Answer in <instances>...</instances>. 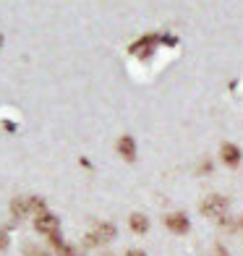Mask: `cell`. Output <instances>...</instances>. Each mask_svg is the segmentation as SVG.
I'll list each match as a JSON object with an SVG mask.
<instances>
[{
    "mask_svg": "<svg viewBox=\"0 0 243 256\" xmlns=\"http://www.w3.org/2000/svg\"><path fill=\"white\" fill-rule=\"evenodd\" d=\"M240 228H243V220H240Z\"/></svg>",
    "mask_w": 243,
    "mask_h": 256,
    "instance_id": "16",
    "label": "cell"
},
{
    "mask_svg": "<svg viewBox=\"0 0 243 256\" xmlns=\"http://www.w3.org/2000/svg\"><path fill=\"white\" fill-rule=\"evenodd\" d=\"M228 206H230V202L225 199V196L212 194V196H206V199L202 202V214L212 217V220H222L225 212H228Z\"/></svg>",
    "mask_w": 243,
    "mask_h": 256,
    "instance_id": "1",
    "label": "cell"
},
{
    "mask_svg": "<svg viewBox=\"0 0 243 256\" xmlns=\"http://www.w3.org/2000/svg\"><path fill=\"white\" fill-rule=\"evenodd\" d=\"M8 243H10L8 230H6V228H0V251H6V248H8Z\"/></svg>",
    "mask_w": 243,
    "mask_h": 256,
    "instance_id": "10",
    "label": "cell"
},
{
    "mask_svg": "<svg viewBox=\"0 0 243 256\" xmlns=\"http://www.w3.org/2000/svg\"><path fill=\"white\" fill-rule=\"evenodd\" d=\"M34 230L42 232V236H52V232H60V217L52 212H44L34 217Z\"/></svg>",
    "mask_w": 243,
    "mask_h": 256,
    "instance_id": "2",
    "label": "cell"
},
{
    "mask_svg": "<svg viewBox=\"0 0 243 256\" xmlns=\"http://www.w3.org/2000/svg\"><path fill=\"white\" fill-rule=\"evenodd\" d=\"M108 256H110V254H108Z\"/></svg>",
    "mask_w": 243,
    "mask_h": 256,
    "instance_id": "17",
    "label": "cell"
},
{
    "mask_svg": "<svg viewBox=\"0 0 243 256\" xmlns=\"http://www.w3.org/2000/svg\"><path fill=\"white\" fill-rule=\"evenodd\" d=\"M94 236H97V243H110V240H115V236H118V228H115L112 222H100Z\"/></svg>",
    "mask_w": 243,
    "mask_h": 256,
    "instance_id": "7",
    "label": "cell"
},
{
    "mask_svg": "<svg viewBox=\"0 0 243 256\" xmlns=\"http://www.w3.org/2000/svg\"><path fill=\"white\" fill-rule=\"evenodd\" d=\"M37 256H50V254H37Z\"/></svg>",
    "mask_w": 243,
    "mask_h": 256,
    "instance_id": "15",
    "label": "cell"
},
{
    "mask_svg": "<svg viewBox=\"0 0 243 256\" xmlns=\"http://www.w3.org/2000/svg\"><path fill=\"white\" fill-rule=\"evenodd\" d=\"M165 228L172 230L176 236H186V232L191 230V222L183 212H172V214H165Z\"/></svg>",
    "mask_w": 243,
    "mask_h": 256,
    "instance_id": "3",
    "label": "cell"
},
{
    "mask_svg": "<svg viewBox=\"0 0 243 256\" xmlns=\"http://www.w3.org/2000/svg\"><path fill=\"white\" fill-rule=\"evenodd\" d=\"M58 256H76V251H74V248H71V246H68V243H66L63 248H58Z\"/></svg>",
    "mask_w": 243,
    "mask_h": 256,
    "instance_id": "12",
    "label": "cell"
},
{
    "mask_svg": "<svg viewBox=\"0 0 243 256\" xmlns=\"http://www.w3.org/2000/svg\"><path fill=\"white\" fill-rule=\"evenodd\" d=\"M48 238H50V243H52L55 248H63V246H66L63 238H60V232H52V236H48Z\"/></svg>",
    "mask_w": 243,
    "mask_h": 256,
    "instance_id": "11",
    "label": "cell"
},
{
    "mask_svg": "<svg viewBox=\"0 0 243 256\" xmlns=\"http://www.w3.org/2000/svg\"><path fill=\"white\" fill-rule=\"evenodd\" d=\"M29 212H32V206H29V196H16V199L10 202V217L24 220V217H29Z\"/></svg>",
    "mask_w": 243,
    "mask_h": 256,
    "instance_id": "6",
    "label": "cell"
},
{
    "mask_svg": "<svg viewBox=\"0 0 243 256\" xmlns=\"http://www.w3.org/2000/svg\"><path fill=\"white\" fill-rule=\"evenodd\" d=\"M118 154L126 160V162H134L136 160V142H134V136H120L118 138Z\"/></svg>",
    "mask_w": 243,
    "mask_h": 256,
    "instance_id": "5",
    "label": "cell"
},
{
    "mask_svg": "<svg viewBox=\"0 0 243 256\" xmlns=\"http://www.w3.org/2000/svg\"><path fill=\"white\" fill-rule=\"evenodd\" d=\"M126 256H146V251H142V248H128V251H126Z\"/></svg>",
    "mask_w": 243,
    "mask_h": 256,
    "instance_id": "13",
    "label": "cell"
},
{
    "mask_svg": "<svg viewBox=\"0 0 243 256\" xmlns=\"http://www.w3.org/2000/svg\"><path fill=\"white\" fill-rule=\"evenodd\" d=\"M220 157H222V162H225L228 168H238V165H240V160H243L240 146L230 144V142H225L222 146H220Z\"/></svg>",
    "mask_w": 243,
    "mask_h": 256,
    "instance_id": "4",
    "label": "cell"
},
{
    "mask_svg": "<svg viewBox=\"0 0 243 256\" xmlns=\"http://www.w3.org/2000/svg\"><path fill=\"white\" fill-rule=\"evenodd\" d=\"M29 206H32V212H37V214L48 212V204H44L42 196H29Z\"/></svg>",
    "mask_w": 243,
    "mask_h": 256,
    "instance_id": "9",
    "label": "cell"
},
{
    "mask_svg": "<svg viewBox=\"0 0 243 256\" xmlns=\"http://www.w3.org/2000/svg\"><path fill=\"white\" fill-rule=\"evenodd\" d=\"M128 228L136 232V236H144V232L149 230V217L142 214V212H134V214L128 217Z\"/></svg>",
    "mask_w": 243,
    "mask_h": 256,
    "instance_id": "8",
    "label": "cell"
},
{
    "mask_svg": "<svg viewBox=\"0 0 243 256\" xmlns=\"http://www.w3.org/2000/svg\"><path fill=\"white\" fill-rule=\"evenodd\" d=\"M0 48H3V34H0Z\"/></svg>",
    "mask_w": 243,
    "mask_h": 256,
    "instance_id": "14",
    "label": "cell"
}]
</instances>
